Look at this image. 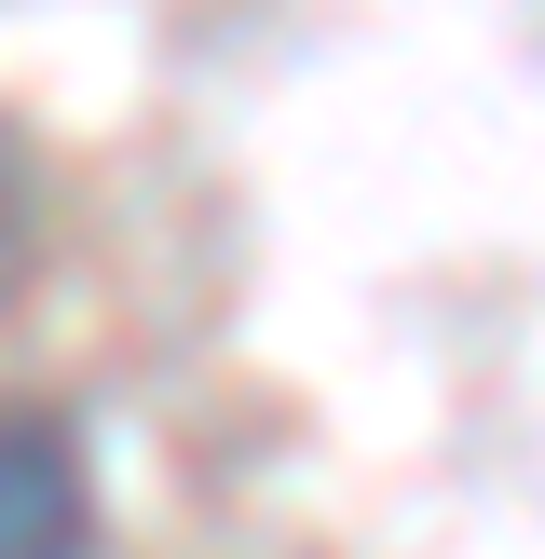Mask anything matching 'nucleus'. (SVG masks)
Instances as JSON below:
<instances>
[{
	"instance_id": "1",
	"label": "nucleus",
	"mask_w": 545,
	"mask_h": 559,
	"mask_svg": "<svg viewBox=\"0 0 545 559\" xmlns=\"http://www.w3.org/2000/svg\"><path fill=\"white\" fill-rule=\"evenodd\" d=\"M0 559H96V464L69 409H0Z\"/></svg>"
},
{
	"instance_id": "2",
	"label": "nucleus",
	"mask_w": 545,
	"mask_h": 559,
	"mask_svg": "<svg viewBox=\"0 0 545 559\" xmlns=\"http://www.w3.org/2000/svg\"><path fill=\"white\" fill-rule=\"evenodd\" d=\"M27 233H41V178H27V151L0 136V300H14V273H27Z\"/></svg>"
}]
</instances>
